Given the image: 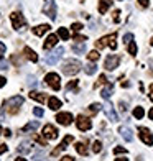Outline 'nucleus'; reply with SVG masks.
Instances as JSON below:
<instances>
[{"label": "nucleus", "mask_w": 153, "mask_h": 161, "mask_svg": "<svg viewBox=\"0 0 153 161\" xmlns=\"http://www.w3.org/2000/svg\"><path fill=\"white\" fill-rule=\"evenodd\" d=\"M100 107H102L100 104H92V105L89 107V112H91V114H97V112L100 110Z\"/></svg>", "instance_id": "c9c22d12"}, {"label": "nucleus", "mask_w": 153, "mask_h": 161, "mask_svg": "<svg viewBox=\"0 0 153 161\" xmlns=\"http://www.w3.org/2000/svg\"><path fill=\"white\" fill-rule=\"evenodd\" d=\"M138 136H140V140L145 145H148V146L153 145V133L147 127H138Z\"/></svg>", "instance_id": "423d86ee"}, {"label": "nucleus", "mask_w": 153, "mask_h": 161, "mask_svg": "<svg viewBox=\"0 0 153 161\" xmlns=\"http://www.w3.org/2000/svg\"><path fill=\"white\" fill-rule=\"evenodd\" d=\"M0 120H3V110H0Z\"/></svg>", "instance_id": "4d7b16f0"}, {"label": "nucleus", "mask_w": 153, "mask_h": 161, "mask_svg": "<svg viewBox=\"0 0 153 161\" xmlns=\"http://www.w3.org/2000/svg\"><path fill=\"white\" fill-rule=\"evenodd\" d=\"M137 2H138V5H140L142 8H148V5H150L148 0H137Z\"/></svg>", "instance_id": "ea45409f"}, {"label": "nucleus", "mask_w": 153, "mask_h": 161, "mask_svg": "<svg viewBox=\"0 0 153 161\" xmlns=\"http://www.w3.org/2000/svg\"><path fill=\"white\" fill-rule=\"evenodd\" d=\"M0 135H2V128H0Z\"/></svg>", "instance_id": "e2e57ef3"}, {"label": "nucleus", "mask_w": 153, "mask_h": 161, "mask_svg": "<svg viewBox=\"0 0 153 161\" xmlns=\"http://www.w3.org/2000/svg\"><path fill=\"white\" fill-rule=\"evenodd\" d=\"M56 43H58V35H49L46 41L43 43V49H51L53 46H56Z\"/></svg>", "instance_id": "f3484780"}, {"label": "nucleus", "mask_w": 153, "mask_h": 161, "mask_svg": "<svg viewBox=\"0 0 153 161\" xmlns=\"http://www.w3.org/2000/svg\"><path fill=\"white\" fill-rule=\"evenodd\" d=\"M76 125H77V128L81 130V131H87V130H91L92 123H91V120L87 119V117H84V115H79L77 119H76Z\"/></svg>", "instance_id": "9b49d317"}, {"label": "nucleus", "mask_w": 153, "mask_h": 161, "mask_svg": "<svg viewBox=\"0 0 153 161\" xmlns=\"http://www.w3.org/2000/svg\"><path fill=\"white\" fill-rule=\"evenodd\" d=\"M10 59H12V63H13V64H17V66H20V64H21V59H20L18 56H15V54H13V56L10 58Z\"/></svg>", "instance_id": "37998d69"}, {"label": "nucleus", "mask_w": 153, "mask_h": 161, "mask_svg": "<svg viewBox=\"0 0 153 161\" xmlns=\"http://www.w3.org/2000/svg\"><path fill=\"white\" fill-rule=\"evenodd\" d=\"M49 25H38V26H35L33 28V33L36 35V36H43L45 33H48L49 31Z\"/></svg>", "instance_id": "412c9836"}, {"label": "nucleus", "mask_w": 153, "mask_h": 161, "mask_svg": "<svg viewBox=\"0 0 153 161\" xmlns=\"http://www.w3.org/2000/svg\"><path fill=\"white\" fill-rule=\"evenodd\" d=\"M102 108H104V112H105V115H107V119L110 120V122H119V115H117V112H115L114 105H112L109 100L105 102L104 105H102Z\"/></svg>", "instance_id": "6e6552de"}, {"label": "nucleus", "mask_w": 153, "mask_h": 161, "mask_svg": "<svg viewBox=\"0 0 153 161\" xmlns=\"http://www.w3.org/2000/svg\"><path fill=\"white\" fill-rule=\"evenodd\" d=\"M58 36H60L61 40H69V31L66 28H60V30H58Z\"/></svg>", "instance_id": "c756f323"}, {"label": "nucleus", "mask_w": 153, "mask_h": 161, "mask_svg": "<svg viewBox=\"0 0 153 161\" xmlns=\"http://www.w3.org/2000/svg\"><path fill=\"white\" fill-rule=\"evenodd\" d=\"M10 20H12V25H13L15 30H23L25 25H26V21H25L23 15H21L20 12H13L10 15Z\"/></svg>", "instance_id": "39448f33"}, {"label": "nucleus", "mask_w": 153, "mask_h": 161, "mask_svg": "<svg viewBox=\"0 0 153 161\" xmlns=\"http://www.w3.org/2000/svg\"><path fill=\"white\" fill-rule=\"evenodd\" d=\"M72 140H74V138H72V135H66V136L63 138V142H61L60 145H58L53 151H51V156H58L63 150H66V148H68V143H71Z\"/></svg>", "instance_id": "9d476101"}, {"label": "nucleus", "mask_w": 153, "mask_h": 161, "mask_svg": "<svg viewBox=\"0 0 153 161\" xmlns=\"http://www.w3.org/2000/svg\"><path fill=\"white\" fill-rule=\"evenodd\" d=\"M84 71H86L87 76H92V74H96V72H97V66L94 64V63H91V64H87L86 68H84Z\"/></svg>", "instance_id": "a878e982"}, {"label": "nucleus", "mask_w": 153, "mask_h": 161, "mask_svg": "<svg viewBox=\"0 0 153 161\" xmlns=\"http://www.w3.org/2000/svg\"><path fill=\"white\" fill-rule=\"evenodd\" d=\"M63 53H64V48L63 46H58L54 51H53V53H51V54H48L46 56V64H49V66H53V64H56L58 61H60L61 59V56H63Z\"/></svg>", "instance_id": "0eeeda50"}, {"label": "nucleus", "mask_w": 153, "mask_h": 161, "mask_svg": "<svg viewBox=\"0 0 153 161\" xmlns=\"http://www.w3.org/2000/svg\"><path fill=\"white\" fill-rule=\"evenodd\" d=\"M87 38L86 36H82V35H74V41H77V43H84Z\"/></svg>", "instance_id": "79ce46f5"}, {"label": "nucleus", "mask_w": 153, "mask_h": 161, "mask_svg": "<svg viewBox=\"0 0 153 161\" xmlns=\"http://www.w3.org/2000/svg\"><path fill=\"white\" fill-rule=\"evenodd\" d=\"M72 51H74L76 54L86 53V43H77V45H72Z\"/></svg>", "instance_id": "393cba45"}, {"label": "nucleus", "mask_w": 153, "mask_h": 161, "mask_svg": "<svg viewBox=\"0 0 153 161\" xmlns=\"http://www.w3.org/2000/svg\"><path fill=\"white\" fill-rule=\"evenodd\" d=\"M45 80H46V84L51 87V89H54V91L61 89V77L58 76L56 72H48V74L45 76Z\"/></svg>", "instance_id": "20e7f679"}, {"label": "nucleus", "mask_w": 153, "mask_h": 161, "mask_svg": "<svg viewBox=\"0 0 153 161\" xmlns=\"http://www.w3.org/2000/svg\"><path fill=\"white\" fill-rule=\"evenodd\" d=\"M15 161H26V159H25V158H21V156H20V158H17Z\"/></svg>", "instance_id": "13d9d810"}, {"label": "nucleus", "mask_w": 153, "mask_h": 161, "mask_svg": "<svg viewBox=\"0 0 153 161\" xmlns=\"http://www.w3.org/2000/svg\"><path fill=\"white\" fill-rule=\"evenodd\" d=\"M26 84L30 86V87H36V86H38V80H36L33 76H28V79H26Z\"/></svg>", "instance_id": "2f4dec72"}, {"label": "nucleus", "mask_w": 153, "mask_h": 161, "mask_svg": "<svg viewBox=\"0 0 153 161\" xmlns=\"http://www.w3.org/2000/svg\"><path fill=\"white\" fill-rule=\"evenodd\" d=\"M112 5V0H100L99 2V12H100V15H104V13L109 10V7Z\"/></svg>", "instance_id": "b1692460"}, {"label": "nucleus", "mask_w": 153, "mask_h": 161, "mask_svg": "<svg viewBox=\"0 0 153 161\" xmlns=\"http://www.w3.org/2000/svg\"><path fill=\"white\" fill-rule=\"evenodd\" d=\"M60 161H76L74 158H72V156H63Z\"/></svg>", "instance_id": "09e8293b"}, {"label": "nucleus", "mask_w": 153, "mask_h": 161, "mask_svg": "<svg viewBox=\"0 0 153 161\" xmlns=\"http://www.w3.org/2000/svg\"><path fill=\"white\" fill-rule=\"evenodd\" d=\"M128 54H132V56H135L137 54V45H135V43L132 41V43H128Z\"/></svg>", "instance_id": "7c9ffc66"}, {"label": "nucleus", "mask_w": 153, "mask_h": 161, "mask_svg": "<svg viewBox=\"0 0 153 161\" xmlns=\"http://www.w3.org/2000/svg\"><path fill=\"white\" fill-rule=\"evenodd\" d=\"M148 64H150V66H151V71H153V61H151V59H150V61H148Z\"/></svg>", "instance_id": "bf43d9fd"}, {"label": "nucleus", "mask_w": 153, "mask_h": 161, "mask_svg": "<svg viewBox=\"0 0 153 161\" xmlns=\"http://www.w3.org/2000/svg\"><path fill=\"white\" fill-rule=\"evenodd\" d=\"M81 63H79L77 59H68V61H64V64L61 66V71H63V74H66V76H74L77 74L79 71H81Z\"/></svg>", "instance_id": "f257e3e1"}, {"label": "nucleus", "mask_w": 153, "mask_h": 161, "mask_svg": "<svg viewBox=\"0 0 153 161\" xmlns=\"http://www.w3.org/2000/svg\"><path fill=\"white\" fill-rule=\"evenodd\" d=\"M21 104H23V97L21 96H13V97H10L8 100L5 102V105H8V114H12V115L18 114Z\"/></svg>", "instance_id": "7ed1b4c3"}, {"label": "nucleus", "mask_w": 153, "mask_h": 161, "mask_svg": "<svg viewBox=\"0 0 153 161\" xmlns=\"http://www.w3.org/2000/svg\"><path fill=\"white\" fill-rule=\"evenodd\" d=\"M115 161H128V159H127V158H117Z\"/></svg>", "instance_id": "6e6d98bb"}, {"label": "nucleus", "mask_w": 153, "mask_h": 161, "mask_svg": "<svg viewBox=\"0 0 153 161\" xmlns=\"http://www.w3.org/2000/svg\"><path fill=\"white\" fill-rule=\"evenodd\" d=\"M148 117H150V120H153V107L150 108V112H148Z\"/></svg>", "instance_id": "5fc2aeb1"}, {"label": "nucleus", "mask_w": 153, "mask_h": 161, "mask_svg": "<svg viewBox=\"0 0 153 161\" xmlns=\"http://www.w3.org/2000/svg\"><path fill=\"white\" fill-rule=\"evenodd\" d=\"M112 91H114V84L112 82H107L105 87L100 91V96L104 97L105 100H109V99H110V96H112Z\"/></svg>", "instance_id": "6ab92c4d"}, {"label": "nucleus", "mask_w": 153, "mask_h": 161, "mask_svg": "<svg viewBox=\"0 0 153 161\" xmlns=\"http://www.w3.org/2000/svg\"><path fill=\"white\" fill-rule=\"evenodd\" d=\"M63 104H61V100L58 99V97H49L48 99V107L51 108V110H58Z\"/></svg>", "instance_id": "4be33fe9"}, {"label": "nucleus", "mask_w": 153, "mask_h": 161, "mask_svg": "<svg viewBox=\"0 0 153 161\" xmlns=\"http://www.w3.org/2000/svg\"><path fill=\"white\" fill-rule=\"evenodd\" d=\"M100 84H107V77H105L104 74H100V77L97 79V82H96V87H97V86H100Z\"/></svg>", "instance_id": "4c0bfd02"}, {"label": "nucleus", "mask_w": 153, "mask_h": 161, "mask_svg": "<svg viewBox=\"0 0 153 161\" xmlns=\"http://www.w3.org/2000/svg\"><path fill=\"white\" fill-rule=\"evenodd\" d=\"M43 12H45V15H48L51 20H56V3L53 0H48V3L45 5Z\"/></svg>", "instance_id": "ddd939ff"}, {"label": "nucleus", "mask_w": 153, "mask_h": 161, "mask_svg": "<svg viewBox=\"0 0 153 161\" xmlns=\"http://www.w3.org/2000/svg\"><path fill=\"white\" fill-rule=\"evenodd\" d=\"M17 150H18L20 155H26V153L31 151V143H30V142H21V143L18 145Z\"/></svg>", "instance_id": "aec40b11"}, {"label": "nucleus", "mask_w": 153, "mask_h": 161, "mask_svg": "<svg viewBox=\"0 0 153 161\" xmlns=\"http://www.w3.org/2000/svg\"><path fill=\"white\" fill-rule=\"evenodd\" d=\"M3 135H5V136H10V135H12V131H10L8 128H7V130L3 131Z\"/></svg>", "instance_id": "864d4df0"}, {"label": "nucleus", "mask_w": 153, "mask_h": 161, "mask_svg": "<svg viewBox=\"0 0 153 161\" xmlns=\"http://www.w3.org/2000/svg\"><path fill=\"white\" fill-rule=\"evenodd\" d=\"M143 115H145L143 107H135V108H133V117H135L137 120H142V119H143Z\"/></svg>", "instance_id": "cd10ccee"}, {"label": "nucleus", "mask_w": 153, "mask_h": 161, "mask_svg": "<svg viewBox=\"0 0 153 161\" xmlns=\"http://www.w3.org/2000/svg\"><path fill=\"white\" fill-rule=\"evenodd\" d=\"M99 51L97 49H94V51H91V53H87V59H91L92 63H96L97 59H99Z\"/></svg>", "instance_id": "c85d7f7f"}, {"label": "nucleus", "mask_w": 153, "mask_h": 161, "mask_svg": "<svg viewBox=\"0 0 153 161\" xmlns=\"http://www.w3.org/2000/svg\"><path fill=\"white\" fill-rule=\"evenodd\" d=\"M100 150H102V143L97 140V142H94V145H92V151L94 153H100Z\"/></svg>", "instance_id": "72a5a7b5"}, {"label": "nucleus", "mask_w": 153, "mask_h": 161, "mask_svg": "<svg viewBox=\"0 0 153 161\" xmlns=\"http://www.w3.org/2000/svg\"><path fill=\"white\" fill-rule=\"evenodd\" d=\"M56 120H58V123H61V125H71L74 119H72V115L69 112H61V114L56 115Z\"/></svg>", "instance_id": "4468645a"}, {"label": "nucleus", "mask_w": 153, "mask_h": 161, "mask_svg": "<svg viewBox=\"0 0 153 161\" xmlns=\"http://www.w3.org/2000/svg\"><path fill=\"white\" fill-rule=\"evenodd\" d=\"M0 69H8V63H7V61H0Z\"/></svg>", "instance_id": "49530a36"}, {"label": "nucleus", "mask_w": 153, "mask_h": 161, "mask_svg": "<svg viewBox=\"0 0 153 161\" xmlns=\"http://www.w3.org/2000/svg\"><path fill=\"white\" fill-rule=\"evenodd\" d=\"M7 150H8V146H7L5 143L0 145V155H3V153H7Z\"/></svg>", "instance_id": "a18cd8bd"}, {"label": "nucleus", "mask_w": 153, "mask_h": 161, "mask_svg": "<svg viewBox=\"0 0 153 161\" xmlns=\"http://www.w3.org/2000/svg\"><path fill=\"white\" fill-rule=\"evenodd\" d=\"M43 136L46 138V140H56L58 138V130H56V127H53V125H45L43 127Z\"/></svg>", "instance_id": "f8f14e48"}, {"label": "nucleus", "mask_w": 153, "mask_h": 161, "mask_svg": "<svg viewBox=\"0 0 153 161\" xmlns=\"http://www.w3.org/2000/svg\"><path fill=\"white\" fill-rule=\"evenodd\" d=\"M5 53V45L3 43H0V54H3Z\"/></svg>", "instance_id": "3c124183"}, {"label": "nucleus", "mask_w": 153, "mask_h": 161, "mask_svg": "<svg viewBox=\"0 0 153 161\" xmlns=\"http://www.w3.org/2000/svg\"><path fill=\"white\" fill-rule=\"evenodd\" d=\"M150 45H151V46H153V38H151V40H150Z\"/></svg>", "instance_id": "052dcab7"}, {"label": "nucleus", "mask_w": 153, "mask_h": 161, "mask_svg": "<svg viewBox=\"0 0 153 161\" xmlns=\"http://www.w3.org/2000/svg\"><path fill=\"white\" fill-rule=\"evenodd\" d=\"M38 127H40V123L36 122V120H35V122H28L26 125H25L23 128H21L20 131H21V133H28V131H35Z\"/></svg>", "instance_id": "5701e85b"}, {"label": "nucleus", "mask_w": 153, "mask_h": 161, "mask_svg": "<svg viewBox=\"0 0 153 161\" xmlns=\"http://www.w3.org/2000/svg\"><path fill=\"white\" fill-rule=\"evenodd\" d=\"M35 140L38 142L41 146H46V138H43V136H38V135H36V136H35Z\"/></svg>", "instance_id": "58836bf2"}, {"label": "nucleus", "mask_w": 153, "mask_h": 161, "mask_svg": "<svg viewBox=\"0 0 153 161\" xmlns=\"http://www.w3.org/2000/svg\"><path fill=\"white\" fill-rule=\"evenodd\" d=\"M119 63H120V56H119V54H110V56L105 58L104 68H105L107 71H114V69L119 66Z\"/></svg>", "instance_id": "1a4fd4ad"}, {"label": "nucleus", "mask_w": 153, "mask_h": 161, "mask_svg": "<svg viewBox=\"0 0 153 161\" xmlns=\"http://www.w3.org/2000/svg\"><path fill=\"white\" fill-rule=\"evenodd\" d=\"M76 86H77V80H71V82L66 86V89H68V91H71V89H74Z\"/></svg>", "instance_id": "c03bdc74"}, {"label": "nucleus", "mask_w": 153, "mask_h": 161, "mask_svg": "<svg viewBox=\"0 0 153 161\" xmlns=\"http://www.w3.org/2000/svg\"><path fill=\"white\" fill-rule=\"evenodd\" d=\"M82 28H84V26H82V23H72V25H71V30L74 31V33H77V31H81Z\"/></svg>", "instance_id": "e433bc0d"}, {"label": "nucleus", "mask_w": 153, "mask_h": 161, "mask_svg": "<svg viewBox=\"0 0 153 161\" xmlns=\"http://www.w3.org/2000/svg\"><path fill=\"white\" fill-rule=\"evenodd\" d=\"M23 54H25L26 59H30L31 63H36V61H38V54H36L30 46H25V48H23Z\"/></svg>", "instance_id": "a211bd4d"}, {"label": "nucleus", "mask_w": 153, "mask_h": 161, "mask_svg": "<svg viewBox=\"0 0 153 161\" xmlns=\"http://www.w3.org/2000/svg\"><path fill=\"white\" fill-rule=\"evenodd\" d=\"M76 151L79 153V155L86 156V155H87V146H86L82 142H79V143H76Z\"/></svg>", "instance_id": "bb28decb"}, {"label": "nucleus", "mask_w": 153, "mask_h": 161, "mask_svg": "<svg viewBox=\"0 0 153 161\" xmlns=\"http://www.w3.org/2000/svg\"><path fill=\"white\" fill-rule=\"evenodd\" d=\"M120 110H122V112L127 110V107H125V104H123V102H120Z\"/></svg>", "instance_id": "603ef678"}, {"label": "nucleus", "mask_w": 153, "mask_h": 161, "mask_svg": "<svg viewBox=\"0 0 153 161\" xmlns=\"http://www.w3.org/2000/svg\"><path fill=\"white\" fill-rule=\"evenodd\" d=\"M148 97H150V100L153 102V84L150 86V94H148Z\"/></svg>", "instance_id": "8fccbe9b"}, {"label": "nucleus", "mask_w": 153, "mask_h": 161, "mask_svg": "<svg viewBox=\"0 0 153 161\" xmlns=\"http://www.w3.org/2000/svg\"><path fill=\"white\" fill-rule=\"evenodd\" d=\"M115 40H117V35H115V33L107 35V36H102L100 40L96 41V48L97 49H104L105 46H110L115 51V49H117V43H115Z\"/></svg>", "instance_id": "f03ea898"}, {"label": "nucleus", "mask_w": 153, "mask_h": 161, "mask_svg": "<svg viewBox=\"0 0 153 161\" xmlns=\"http://www.w3.org/2000/svg\"><path fill=\"white\" fill-rule=\"evenodd\" d=\"M133 41V35L132 33H125L123 35V43H125V46L128 45V43H132Z\"/></svg>", "instance_id": "473e14b6"}, {"label": "nucleus", "mask_w": 153, "mask_h": 161, "mask_svg": "<svg viewBox=\"0 0 153 161\" xmlns=\"http://www.w3.org/2000/svg\"><path fill=\"white\" fill-rule=\"evenodd\" d=\"M33 114H35L36 117H43V114H45V112H43V108H40V107H35V108H33Z\"/></svg>", "instance_id": "a19ab883"}, {"label": "nucleus", "mask_w": 153, "mask_h": 161, "mask_svg": "<svg viewBox=\"0 0 153 161\" xmlns=\"http://www.w3.org/2000/svg\"><path fill=\"white\" fill-rule=\"evenodd\" d=\"M2 58H3V54H0V61H2Z\"/></svg>", "instance_id": "680f3d73"}, {"label": "nucleus", "mask_w": 153, "mask_h": 161, "mask_svg": "<svg viewBox=\"0 0 153 161\" xmlns=\"http://www.w3.org/2000/svg\"><path fill=\"white\" fill-rule=\"evenodd\" d=\"M30 99H33V100H36V102H41V104H43V102H46L49 97L46 96L45 92H36V91H31V92H30Z\"/></svg>", "instance_id": "dca6fc26"}, {"label": "nucleus", "mask_w": 153, "mask_h": 161, "mask_svg": "<svg viewBox=\"0 0 153 161\" xmlns=\"http://www.w3.org/2000/svg\"><path fill=\"white\" fill-rule=\"evenodd\" d=\"M7 84V79L3 77V76H0V89H2V87Z\"/></svg>", "instance_id": "de8ad7c7"}, {"label": "nucleus", "mask_w": 153, "mask_h": 161, "mask_svg": "<svg viewBox=\"0 0 153 161\" xmlns=\"http://www.w3.org/2000/svg\"><path fill=\"white\" fill-rule=\"evenodd\" d=\"M122 153H127L125 146H115L114 148V155H122Z\"/></svg>", "instance_id": "f704fd0d"}, {"label": "nucleus", "mask_w": 153, "mask_h": 161, "mask_svg": "<svg viewBox=\"0 0 153 161\" xmlns=\"http://www.w3.org/2000/svg\"><path fill=\"white\" fill-rule=\"evenodd\" d=\"M119 133L122 135L123 140H127V142H132V140H133V133H132V130H130L128 127H125V125L119 128Z\"/></svg>", "instance_id": "2eb2a0df"}]
</instances>
